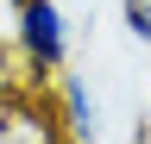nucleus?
<instances>
[{
  "mask_svg": "<svg viewBox=\"0 0 151 144\" xmlns=\"http://www.w3.org/2000/svg\"><path fill=\"white\" fill-rule=\"evenodd\" d=\"M25 82H57L69 69V13L63 0H19L13 6V31H6Z\"/></svg>",
  "mask_w": 151,
  "mask_h": 144,
  "instance_id": "obj_1",
  "label": "nucleus"
},
{
  "mask_svg": "<svg viewBox=\"0 0 151 144\" xmlns=\"http://www.w3.org/2000/svg\"><path fill=\"white\" fill-rule=\"evenodd\" d=\"M57 125L69 132V144H101V132H107V106L82 69L57 75Z\"/></svg>",
  "mask_w": 151,
  "mask_h": 144,
  "instance_id": "obj_2",
  "label": "nucleus"
},
{
  "mask_svg": "<svg viewBox=\"0 0 151 144\" xmlns=\"http://www.w3.org/2000/svg\"><path fill=\"white\" fill-rule=\"evenodd\" d=\"M120 19H126V31H132V44L151 57V0H120Z\"/></svg>",
  "mask_w": 151,
  "mask_h": 144,
  "instance_id": "obj_3",
  "label": "nucleus"
}]
</instances>
